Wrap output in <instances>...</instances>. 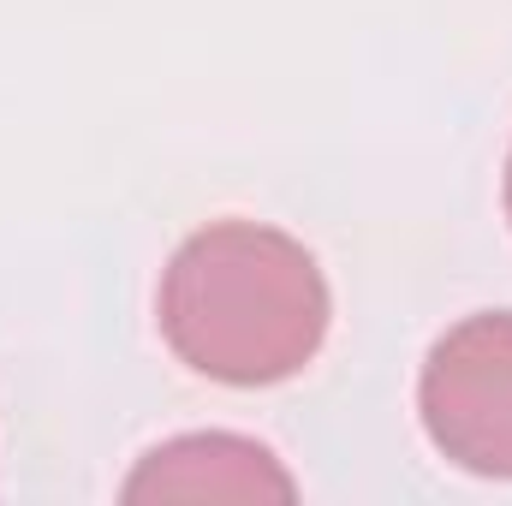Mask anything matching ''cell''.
I'll return each instance as SVG.
<instances>
[{
    "mask_svg": "<svg viewBox=\"0 0 512 506\" xmlns=\"http://www.w3.org/2000/svg\"><path fill=\"white\" fill-rule=\"evenodd\" d=\"M155 316L185 370L221 387H274L322 352L334 298L292 233L209 221L167 256Z\"/></svg>",
    "mask_w": 512,
    "mask_h": 506,
    "instance_id": "cell-1",
    "label": "cell"
},
{
    "mask_svg": "<svg viewBox=\"0 0 512 506\" xmlns=\"http://www.w3.org/2000/svg\"><path fill=\"white\" fill-rule=\"evenodd\" d=\"M417 411L447 465L512 483V310H477L429 346Z\"/></svg>",
    "mask_w": 512,
    "mask_h": 506,
    "instance_id": "cell-2",
    "label": "cell"
},
{
    "mask_svg": "<svg viewBox=\"0 0 512 506\" xmlns=\"http://www.w3.org/2000/svg\"><path fill=\"white\" fill-rule=\"evenodd\" d=\"M120 495L126 501H298V483L262 441L203 429L149 447Z\"/></svg>",
    "mask_w": 512,
    "mask_h": 506,
    "instance_id": "cell-3",
    "label": "cell"
},
{
    "mask_svg": "<svg viewBox=\"0 0 512 506\" xmlns=\"http://www.w3.org/2000/svg\"><path fill=\"white\" fill-rule=\"evenodd\" d=\"M501 197H507V221H512V149H507V185H501Z\"/></svg>",
    "mask_w": 512,
    "mask_h": 506,
    "instance_id": "cell-4",
    "label": "cell"
}]
</instances>
